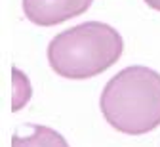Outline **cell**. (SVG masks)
<instances>
[{"label":"cell","mask_w":160,"mask_h":147,"mask_svg":"<svg viewBox=\"0 0 160 147\" xmlns=\"http://www.w3.org/2000/svg\"><path fill=\"white\" fill-rule=\"evenodd\" d=\"M12 147H69L67 139L48 126H31L29 136H13Z\"/></svg>","instance_id":"4"},{"label":"cell","mask_w":160,"mask_h":147,"mask_svg":"<svg viewBox=\"0 0 160 147\" xmlns=\"http://www.w3.org/2000/svg\"><path fill=\"white\" fill-rule=\"evenodd\" d=\"M99 107L120 134L152 132L160 126V73L143 65L122 69L105 84Z\"/></svg>","instance_id":"1"},{"label":"cell","mask_w":160,"mask_h":147,"mask_svg":"<svg viewBox=\"0 0 160 147\" xmlns=\"http://www.w3.org/2000/svg\"><path fill=\"white\" fill-rule=\"evenodd\" d=\"M93 0H23V12L31 23L53 27L88 12Z\"/></svg>","instance_id":"3"},{"label":"cell","mask_w":160,"mask_h":147,"mask_svg":"<svg viewBox=\"0 0 160 147\" xmlns=\"http://www.w3.org/2000/svg\"><path fill=\"white\" fill-rule=\"evenodd\" d=\"M143 2H145L149 8H152V10L160 12V0H143Z\"/></svg>","instance_id":"5"},{"label":"cell","mask_w":160,"mask_h":147,"mask_svg":"<svg viewBox=\"0 0 160 147\" xmlns=\"http://www.w3.org/2000/svg\"><path fill=\"white\" fill-rule=\"evenodd\" d=\"M124 52L120 33L101 21L71 27L48 44V63L59 76L82 80L111 69Z\"/></svg>","instance_id":"2"}]
</instances>
